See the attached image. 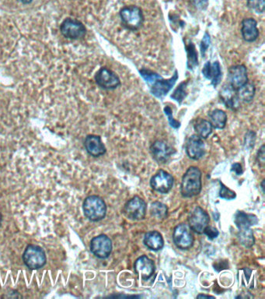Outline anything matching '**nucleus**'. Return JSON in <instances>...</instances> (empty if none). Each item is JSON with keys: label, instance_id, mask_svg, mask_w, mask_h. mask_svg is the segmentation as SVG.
<instances>
[{"label": "nucleus", "instance_id": "nucleus-1", "mask_svg": "<svg viewBox=\"0 0 265 299\" xmlns=\"http://www.w3.org/2000/svg\"><path fill=\"white\" fill-rule=\"evenodd\" d=\"M201 172L199 168L192 166L187 170L182 178L180 192L185 198H191L198 196L201 192Z\"/></svg>", "mask_w": 265, "mask_h": 299}, {"label": "nucleus", "instance_id": "nucleus-2", "mask_svg": "<svg viewBox=\"0 0 265 299\" xmlns=\"http://www.w3.org/2000/svg\"><path fill=\"white\" fill-rule=\"evenodd\" d=\"M83 210L86 217L91 221H100L106 216L107 206L100 196L92 195L86 198L83 204Z\"/></svg>", "mask_w": 265, "mask_h": 299}, {"label": "nucleus", "instance_id": "nucleus-3", "mask_svg": "<svg viewBox=\"0 0 265 299\" xmlns=\"http://www.w3.org/2000/svg\"><path fill=\"white\" fill-rule=\"evenodd\" d=\"M119 14L124 26L131 31L139 29L144 21L143 11L137 6L123 7Z\"/></svg>", "mask_w": 265, "mask_h": 299}, {"label": "nucleus", "instance_id": "nucleus-4", "mask_svg": "<svg viewBox=\"0 0 265 299\" xmlns=\"http://www.w3.org/2000/svg\"><path fill=\"white\" fill-rule=\"evenodd\" d=\"M23 260L30 270L41 269L46 263L45 253L38 245H29L23 253Z\"/></svg>", "mask_w": 265, "mask_h": 299}, {"label": "nucleus", "instance_id": "nucleus-5", "mask_svg": "<svg viewBox=\"0 0 265 299\" xmlns=\"http://www.w3.org/2000/svg\"><path fill=\"white\" fill-rule=\"evenodd\" d=\"M123 213L129 220H143L146 214V202L139 196H134L124 205Z\"/></svg>", "mask_w": 265, "mask_h": 299}, {"label": "nucleus", "instance_id": "nucleus-6", "mask_svg": "<svg viewBox=\"0 0 265 299\" xmlns=\"http://www.w3.org/2000/svg\"><path fill=\"white\" fill-rule=\"evenodd\" d=\"M61 32L63 36L69 39H80L87 34V29L82 22L72 18H66L60 27Z\"/></svg>", "mask_w": 265, "mask_h": 299}, {"label": "nucleus", "instance_id": "nucleus-7", "mask_svg": "<svg viewBox=\"0 0 265 299\" xmlns=\"http://www.w3.org/2000/svg\"><path fill=\"white\" fill-rule=\"evenodd\" d=\"M90 251L97 258H108L112 252V240L106 235L94 237L90 242Z\"/></svg>", "mask_w": 265, "mask_h": 299}, {"label": "nucleus", "instance_id": "nucleus-8", "mask_svg": "<svg viewBox=\"0 0 265 299\" xmlns=\"http://www.w3.org/2000/svg\"><path fill=\"white\" fill-rule=\"evenodd\" d=\"M173 240L177 248L189 250L193 245L194 237L190 227L185 223H180L174 229Z\"/></svg>", "mask_w": 265, "mask_h": 299}, {"label": "nucleus", "instance_id": "nucleus-9", "mask_svg": "<svg viewBox=\"0 0 265 299\" xmlns=\"http://www.w3.org/2000/svg\"><path fill=\"white\" fill-rule=\"evenodd\" d=\"M97 85L105 90H115L121 85V81L118 75L111 69L102 67L95 75Z\"/></svg>", "mask_w": 265, "mask_h": 299}, {"label": "nucleus", "instance_id": "nucleus-10", "mask_svg": "<svg viewBox=\"0 0 265 299\" xmlns=\"http://www.w3.org/2000/svg\"><path fill=\"white\" fill-rule=\"evenodd\" d=\"M150 186L160 193H167L174 186V178L167 171L160 170L151 179Z\"/></svg>", "mask_w": 265, "mask_h": 299}, {"label": "nucleus", "instance_id": "nucleus-11", "mask_svg": "<svg viewBox=\"0 0 265 299\" xmlns=\"http://www.w3.org/2000/svg\"><path fill=\"white\" fill-rule=\"evenodd\" d=\"M209 216L200 207L194 209L189 218V227L197 234H203L209 223Z\"/></svg>", "mask_w": 265, "mask_h": 299}, {"label": "nucleus", "instance_id": "nucleus-12", "mask_svg": "<svg viewBox=\"0 0 265 299\" xmlns=\"http://www.w3.org/2000/svg\"><path fill=\"white\" fill-rule=\"evenodd\" d=\"M150 152L156 162L164 164L175 153V150L164 140H155L151 145Z\"/></svg>", "mask_w": 265, "mask_h": 299}, {"label": "nucleus", "instance_id": "nucleus-13", "mask_svg": "<svg viewBox=\"0 0 265 299\" xmlns=\"http://www.w3.org/2000/svg\"><path fill=\"white\" fill-rule=\"evenodd\" d=\"M178 79V71H174L172 78L164 80L163 78L156 80L150 87L151 93L158 98H162L173 88Z\"/></svg>", "mask_w": 265, "mask_h": 299}, {"label": "nucleus", "instance_id": "nucleus-14", "mask_svg": "<svg viewBox=\"0 0 265 299\" xmlns=\"http://www.w3.org/2000/svg\"><path fill=\"white\" fill-rule=\"evenodd\" d=\"M228 81L231 87L235 90L242 87L248 81L247 67L244 65H236L229 67Z\"/></svg>", "mask_w": 265, "mask_h": 299}, {"label": "nucleus", "instance_id": "nucleus-15", "mask_svg": "<svg viewBox=\"0 0 265 299\" xmlns=\"http://www.w3.org/2000/svg\"><path fill=\"white\" fill-rule=\"evenodd\" d=\"M134 270L143 281H148L152 278L155 272V264L153 261L146 256H142L135 262Z\"/></svg>", "mask_w": 265, "mask_h": 299}, {"label": "nucleus", "instance_id": "nucleus-16", "mask_svg": "<svg viewBox=\"0 0 265 299\" xmlns=\"http://www.w3.org/2000/svg\"><path fill=\"white\" fill-rule=\"evenodd\" d=\"M187 155L191 159L198 161L205 155V149L203 139L198 135L189 137L186 143Z\"/></svg>", "mask_w": 265, "mask_h": 299}, {"label": "nucleus", "instance_id": "nucleus-17", "mask_svg": "<svg viewBox=\"0 0 265 299\" xmlns=\"http://www.w3.org/2000/svg\"><path fill=\"white\" fill-rule=\"evenodd\" d=\"M220 97L222 102L228 109L237 110L240 108V99L238 98L236 91L231 87L230 84H224L220 91Z\"/></svg>", "mask_w": 265, "mask_h": 299}, {"label": "nucleus", "instance_id": "nucleus-18", "mask_svg": "<svg viewBox=\"0 0 265 299\" xmlns=\"http://www.w3.org/2000/svg\"><path fill=\"white\" fill-rule=\"evenodd\" d=\"M84 146L89 155L95 158L102 156L106 153V147L99 136H87L84 141Z\"/></svg>", "mask_w": 265, "mask_h": 299}, {"label": "nucleus", "instance_id": "nucleus-19", "mask_svg": "<svg viewBox=\"0 0 265 299\" xmlns=\"http://www.w3.org/2000/svg\"><path fill=\"white\" fill-rule=\"evenodd\" d=\"M241 34L243 38L247 42H254L259 37L257 23L254 18H246L241 23Z\"/></svg>", "mask_w": 265, "mask_h": 299}, {"label": "nucleus", "instance_id": "nucleus-20", "mask_svg": "<svg viewBox=\"0 0 265 299\" xmlns=\"http://www.w3.org/2000/svg\"><path fill=\"white\" fill-rule=\"evenodd\" d=\"M202 73L205 78L211 81V84L214 87L219 85L221 82V66L218 61L214 62L213 64L209 61L207 62L202 69Z\"/></svg>", "mask_w": 265, "mask_h": 299}, {"label": "nucleus", "instance_id": "nucleus-21", "mask_svg": "<svg viewBox=\"0 0 265 299\" xmlns=\"http://www.w3.org/2000/svg\"><path fill=\"white\" fill-rule=\"evenodd\" d=\"M144 245L152 251H159L164 248V241L162 235L157 231H151L145 235Z\"/></svg>", "mask_w": 265, "mask_h": 299}, {"label": "nucleus", "instance_id": "nucleus-22", "mask_svg": "<svg viewBox=\"0 0 265 299\" xmlns=\"http://www.w3.org/2000/svg\"><path fill=\"white\" fill-rule=\"evenodd\" d=\"M258 220L253 214H246L243 211H237L235 214L234 223L238 229H247L257 225Z\"/></svg>", "mask_w": 265, "mask_h": 299}, {"label": "nucleus", "instance_id": "nucleus-23", "mask_svg": "<svg viewBox=\"0 0 265 299\" xmlns=\"http://www.w3.org/2000/svg\"><path fill=\"white\" fill-rule=\"evenodd\" d=\"M236 91L240 101L241 100L246 103H250L252 102L254 95H255V85L254 83L248 81L244 85L238 88Z\"/></svg>", "mask_w": 265, "mask_h": 299}, {"label": "nucleus", "instance_id": "nucleus-24", "mask_svg": "<svg viewBox=\"0 0 265 299\" xmlns=\"http://www.w3.org/2000/svg\"><path fill=\"white\" fill-rule=\"evenodd\" d=\"M209 122L213 128L223 130L227 122V115L221 109H215L209 113Z\"/></svg>", "mask_w": 265, "mask_h": 299}, {"label": "nucleus", "instance_id": "nucleus-25", "mask_svg": "<svg viewBox=\"0 0 265 299\" xmlns=\"http://www.w3.org/2000/svg\"><path fill=\"white\" fill-rule=\"evenodd\" d=\"M195 130L198 137L201 139H207L213 133V127L209 121L198 118L195 124Z\"/></svg>", "mask_w": 265, "mask_h": 299}, {"label": "nucleus", "instance_id": "nucleus-26", "mask_svg": "<svg viewBox=\"0 0 265 299\" xmlns=\"http://www.w3.org/2000/svg\"><path fill=\"white\" fill-rule=\"evenodd\" d=\"M237 237L241 245H244L246 248H251L255 243V238L251 228L239 229Z\"/></svg>", "mask_w": 265, "mask_h": 299}, {"label": "nucleus", "instance_id": "nucleus-27", "mask_svg": "<svg viewBox=\"0 0 265 299\" xmlns=\"http://www.w3.org/2000/svg\"><path fill=\"white\" fill-rule=\"evenodd\" d=\"M151 216L155 220H165L168 214V208L165 204L161 202H154L150 206Z\"/></svg>", "mask_w": 265, "mask_h": 299}, {"label": "nucleus", "instance_id": "nucleus-28", "mask_svg": "<svg viewBox=\"0 0 265 299\" xmlns=\"http://www.w3.org/2000/svg\"><path fill=\"white\" fill-rule=\"evenodd\" d=\"M187 54H188V68L189 69H194L198 65V53L195 48V44L191 42L186 45Z\"/></svg>", "mask_w": 265, "mask_h": 299}, {"label": "nucleus", "instance_id": "nucleus-29", "mask_svg": "<svg viewBox=\"0 0 265 299\" xmlns=\"http://www.w3.org/2000/svg\"><path fill=\"white\" fill-rule=\"evenodd\" d=\"M189 84V81H183L181 84H179L178 87L176 88L175 91L171 94V98L181 104L182 102L184 100L187 96V86Z\"/></svg>", "mask_w": 265, "mask_h": 299}, {"label": "nucleus", "instance_id": "nucleus-30", "mask_svg": "<svg viewBox=\"0 0 265 299\" xmlns=\"http://www.w3.org/2000/svg\"><path fill=\"white\" fill-rule=\"evenodd\" d=\"M139 73L141 74V76L143 77V79L149 84H152L156 80L162 78V77L159 75V74L149 70V69H142L141 70H139Z\"/></svg>", "mask_w": 265, "mask_h": 299}, {"label": "nucleus", "instance_id": "nucleus-31", "mask_svg": "<svg viewBox=\"0 0 265 299\" xmlns=\"http://www.w3.org/2000/svg\"><path fill=\"white\" fill-rule=\"evenodd\" d=\"M248 8L257 13H263L265 9V0H247Z\"/></svg>", "mask_w": 265, "mask_h": 299}, {"label": "nucleus", "instance_id": "nucleus-32", "mask_svg": "<svg viewBox=\"0 0 265 299\" xmlns=\"http://www.w3.org/2000/svg\"><path fill=\"white\" fill-rule=\"evenodd\" d=\"M172 112V109H171L170 106H166L164 108V113L167 115V118H168V122L170 123V127H172L174 129L180 128V122L174 119Z\"/></svg>", "mask_w": 265, "mask_h": 299}, {"label": "nucleus", "instance_id": "nucleus-33", "mask_svg": "<svg viewBox=\"0 0 265 299\" xmlns=\"http://www.w3.org/2000/svg\"><path fill=\"white\" fill-rule=\"evenodd\" d=\"M220 185H221V189H220V197L225 200H233L236 198V192L234 191L228 189L223 183H220Z\"/></svg>", "mask_w": 265, "mask_h": 299}, {"label": "nucleus", "instance_id": "nucleus-34", "mask_svg": "<svg viewBox=\"0 0 265 299\" xmlns=\"http://www.w3.org/2000/svg\"><path fill=\"white\" fill-rule=\"evenodd\" d=\"M256 141V133L254 131L247 132L244 139V145L247 149H251L254 147Z\"/></svg>", "mask_w": 265, "mask_h": 299}, {"label": "nucleus", "instance_id": "nucleus-35", "mask_svg": "<svg viewBox=\"0 0 265 299\" xmlns=\"http://www.w3.org/2000/svg\"><path fill=\"white\" fill-rule=\"evenodd\" d=\"M210 42H211V38H210L209 34L208 32H205L201 42V53L202 57L205 56L207 49L209 47Z\"/></svg>", "mask_w": 265, "mask_h": 299}, {"label": "nucleus", "instance_id": "nucleus-36", "mask_svg": "<svg viewBox=\"0 0 265 299\" xmlns=\"http://www.w3.org/2000/svg\"><path fill=\"white\" fill-rule=\"evenodd\" d=\"M204 234L207 235L209 238L210 240H213L215 238H217L219 236V232L216 228L211 227V226H207L204 230Z\"/></svg>", "mask_w": 265, "mask_h": 299}, {"label": "nucleus", "instance_id": "nucleus-37", "mask_svg": "<svg viewBox=\"0 0 265 299\" xmlns=\"http://www.w3.org/2000/svg\"><path fill=\"white\" fill-rule=\"evenodd\" d=\"M265 146L262 145L261 147L259 150L258 153H257V162H258L259 166L263 168L264 167L265 164Z\"/></svg>", "mask_w": 265, "mask_h": 299}, {"label": "nucleus", "instance_id": "nucleus-38", "mask_svg": "<svg viewBox=\"0 0 265 299\" xmlns=\"http://www.w3.org/2000/svg\"><path fill=\"white\" fill-rule=\"evenodd\" d=\"M192 1L198 10H205L208 7V0H192Z\"/></svg>", "mask_w": 265, "mask_h": 299}, {"label": "nucleus", "instance_id": "nucleus-39", "mask_svg": "<svg viewBox=\"0 0 265 299\" xmlns=\"http://www.w3.org/2000/svg\"><path fill=\"white\" fill-rule=\"evenodd\" d=\"M231 171H233L236 176H241L243 174V168L241 166V164L239 163H236V164H232V169Z\"/></svg>", "mask_w": 265, "mask_h": 299}, {"label": "nucleus", "instance_id": "nucleus-40", "mask_svg": "<svg viewBox=\"0 0 265 299\" xmlns=\"http://www.w3.org/2000/svg\"><path fill=\"white\" fill-rule=\"evenodd\" d=\"M197 297L198 298H215V297H213V296L205 295V294H198Z\"/></svg>", "mask_w": 265, "mask_h": 299}, {"label": "nucleus", "instance_id": "nucleus-41", "mask_svg": "<svg viewBox=\"0 0 265 299\" xmlns=\"http://www.w3.org/2000/svg\"><path fill=\"white\" fill-rule=\"evenodd\" d=\"M18 1L23 4H31L33 0H18Z\"/></svg>", "mask_w": 265, "mask_h": 299}, {"label": "nucleus", "instance_id": "nucleus-42", "mask_svg": "<svg viewBox=\"0 0 265 299\" xmlns=\"http://www.w3.org/2000/svg\"><path fill=\"white\" fill-rule=\"evenodd\" d=\"M264 182L265 180L264 179H263V181H262L261 183V189H262V192H264Z\"/></svg>", "mask_w": 265, "mask_h": 299}, {"label": "nucleus", "instance_id": "nucleus-43", "mask_svg": "<svg viewBox=\"0 0 265 299\" xmlns=\"http://www.w3.org/2000/svg\"><path fill=\"white\" fill-rule=\"evenodd\" d=\"M1 221H2V216H1V214H0V225H1Z\"/></svg>", "mask_w": 265, "mask_h": 299}]
</instances>
